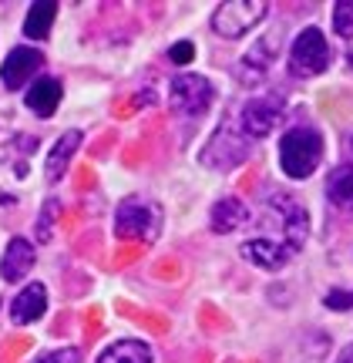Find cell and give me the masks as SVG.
<instances>
[{"instance_id":"1","label":"cell","mask_w":353,"mask_h":363,"mask_svg":"<svg viewBox=\"0 0 353 363\" xmlns=\"http://www.w3.org/2000/svg\"><path fill=\"white\" fill-rule=\"evenodd\" d=\"M320 158H323V138H320V131L306 128H289L283 135V142H279V165L286 172L289 179H310L320 165Z\"/></svg>"},{"instance_id":"2","label":"cell","mask_w":353,"mask_h":363,"mask_svg":"<svg viewBox=\"0 0 353 363\" xmlns=\"http://www.w3.org/2000/svg\"><path fill=\"white\" fill-rule=\"evenodd\" d=\"M162 233V206L142 195H131L115 208V235L118 239H142L152 242Z\"/></svg>"},{"instance_id":"3","label":"cell","mask_w":353,"mask_h":363,"mask_svg":"<svg viewBox=\"0 0 353 363\" xmlns=\"http://www.w3.org/2000/svg\"><path fill=\"white\" fill-rule=\"evenodd\" d=\"M249 152H252V142L239 131V125H223V128L209 138V145L202 148L198 162H202L206 169L229 172V169H235V165H242L249 158Z\"/></svg>"},{"instance_id":"4","label":"cell","mask_w":353,"mask_h":363,"mask_svg":"<svg viewBox=\"0 0 353 363\" xmlns=\"http://www.w3.org/2000/svg\"><path fill=\"white\" fill-rule=\"evenodd\" d=\"M215 101V88L202 74H175L169 84V108L182 118L206 115Z\"/></svg>"},{"instance_id":"5","label":"cell","mask_w":353,"mask_h":363,"mask_svg":"<svg viewBox=\"0 0 353 363\" xmlns=\"http://www.w3.org/2000/svg\"><path fill=\"white\" fill-rule=\"evenodd\" d=\"M330 67V44L320 27H306L300 38L293 40L289 51V74L293 78H316Z\"/></svg>"},{"instance_id":"6","label":"cell","mask_w":353,"mask_h":363,"mask_svg":"<svg viewBox=\"0 0 353 363\" xmlns=\"http://www.w3.org/2000/svg\"><path fill=\"white\" fill-rule=\"evenodd\" d=\"M269 13V4L266 0H229V4H219L215 13H212V30L223 34V38H242L252 27L266 21Z\"/></svg>"},{"instance_id":"7","label":"cell","mask_w":353,"mask_h":363,"mask_svg":"<svg viewBox=\"0 0 353 363\" xmlns=\"http://www.w3.org/2000/svg\"><path fill=\"white\" fill-rule=\"evenodd\" d=\"M279 118H283V94H262V98H252V101L242 104L235 125L249 142H256V138H266L279 125Z\"/></svg>"},{"instance_id":"8","label":"cell","mask_w":353,"mask_h":363,"mask_svg":"<svg viewBox=\"0 0 353 363\" xmlns=\"http://www.w3.org/2000/svg\"><path fill=\"white\" fill-rule=\"evenodd\" d=\"M242 259L252 262V266H259V269H283L293 256H296V249L289 246V242H279V239H266V235H252L246 239L242 246Z\"/></svg>"},{"instance_id":"9","label":"cell","mask_w":353,"mask_h":363,"mask_svg":"<svg viewBox=\"0 0 353 363\" xmlns=\"http://www.w3.org/2000/svg\"><path fill=\"white\" fill-rule=\"evenodd\" d=\"M40 65H44V54H40L38 48H27V44L13 48V51L7 54L4 67H0V81H4V88H7V91H21L27 81L40 71Z\"/></svg>"},{"instance_id":"10","label":"cell","mask_w":353,"mask_h":363,"mask_svg":"<svg viewBox=\"0 0 353 363\" xmlns=\"http://www.w3.org/2000/svg\"><path fill=\"white\" fill-rule=\"evenodd\" d=\"M34 246L27 242V239H11L7 242V252H4V259H0V279L4 283H21L27 272L34 269Z\"/></svg>"},{"instance_id":"11","label":"cell","mask_w":353,"mask_h":363,"mask_svg":"<svg viewBox=\"0 0 353 363\" xmlns=\"http://www.w3.org/2000/svg\"><path fill=\"white\" fill-rule=\"evenodd\" d=\"M44 310H47V289L40 283H27L11 303V320L17 326H27L34 320H40Z\"/></svg>"},{"instance_id":"12","label":"cell","mask_w":353,"mask_h":363,"mask_svg":"<svg viewBox=\"0 0 353 363\" xmlns=\"http://www.w3.org/2000/svg\"><path fill=\"white\" fill-rule=\"evenodd\" d=\"M249 222V206L242 202V199H235V195H225V199H219L215 206H212L209 212V225L212 233H232V229H239V225H246Z\"/></svg>"},{"instance_id":"13","label":"cell","mask_w":353,"mask_h":363,"mask_svg":"<svg viewBox=\"0 0 353 363\" xmlns=\"http://www.w3.org/2000/svg\"><path fill=\"white\" fill-rule=\"evenodd\" d=\"M61 81L57 78H38L24 94V104L34 111L38 118H51L57 111V104H61Z\"/></svg>"},{"instance_id":"14","label":"cell","mask_w":353,"mask_h":363,"mask_svg":"<svg viewBox=\"0 0 353 363\" xmlns=\"http://www.w3.org/2000/svg\"><path fill=\"white\" fill-rule=\"evenodd\" d=\"M78 145H81V131L78 128H71L65 131L57 142H54L51 148V155H47V165H44V172H47V182H61V175L67 172V162H71V155L78 152Z\"/></svg>"},{"instance_id":"15","label":"cell","mask_w":353,"mask_h":363,"mask_svg":"<svg viewBox=\"0 0 353 363\" xmlns=\"http://www.w3.org/2000/svg\"><path fill=\"white\" fill-rule=\"evenodd\" d=\"M273 54H276V38L259 40V44H256V48H252V51L239 61V81H242V84H256V81L269 71Z\"/></svg>"},{"instance_id":"16","label":"cell","mask_w":353,"mask_h":363,"mask_svg":"<svg viewBox=\"0 0 353 363\" xmlns=\"http://www.w3.org/2000/svg\"><path fill=\"white\" fill-rule=\"evenodd\" d=\"M98 363H152V347L142 340H118L98 357Z\"/></svg>"},{"instance_id":"17","label":"cell","mask_w":353,"mask_h":363,"mask_svg":"<svg viewBox=\"0 0 353 363\" xmlns=\"http://www.w3.org/2000/svg\"><path fill=\"white\" fill-rule=\"evenodd\" d=\"M54 17H57V4H54V0H44V4H30V11H27V21H24V38L44 40L47 34H51Z\"/></svg>"},{"instance_id":"18","label":"cell","mask_w":353,"mask_h":363,"mask_svg":"<svg viewBox=\"0 0 353 363\" xmlns=\"http://www.w3.org/2000/svg\"><path fill=\"white\" fill-rule=\"evenodd\" d=\"M327 199L343 212H353V165H340L327 179Z\"/></svg>"},{"instance_id":"19","label":"cell","mask_w":353,"mask_h":363,"mask_svg":"<svg viewBox=\"0 0 353 363\" xmlns=\"http://www.w3.org/2000/svg\"><path fill=\"white\" fill-rule=\"evenodd\" d=\"M57 212H61V202H57V199H47L44 208H40V219H38V242H51Z\"/></svg>"},{"instance_id":"20","label":"cell","mask_w":353,"mask_h":363,"mask_svg":"<svg viewBox=\"0 0 353 363\" xmlns=\"http://www.w3.org/2000/svg\"><path fill=\"white\" fill-rule=\"evenodd\" d=\"M333 30L340 38H353V4H337L333 7Z\"/></svg>"},{"instance_id":"21","label":"cell","mask_w":353,"mask_h":363,"mask_svg":"<svg viewBox=\"0 0 353 363\" xmlns=\"http://www.w3.org/2000/svg\"><path fill=\"white\" fill-rule=\"evenodd\" d=\"M34 363H81V350L78 347H61V350L40 353Z\"/></svg>"},{"instance_id":"22","label":"cell","mask_w":353,"mask_h":363,"mask_svg":"<svg viewBox=\"0 0 353 363\" xmlns=\"http://www.w3.org/2000/svg\"><path fill=\"white\" fill-rule=\"evenodd\" d=\"M327 306H330V310H337V313L353 310V289H350V293H347V289H330V293H327Z\"/></svg>"},{"instance_id":"23","label":"cell","mask_w":353,"mask_h":363,"mask_svg":"<svg viewBox=\"0 0 353 363\" xmlns=\"http://www.w3.org/2000/svg\"><path fill=\"white\" fill-rule=\"evenodd\" d=\"M169 57H172V65H189V61L196 57V44L182 40V44H175V48L169 51Z\"/></svg>"},{"instance_id":"24","label":"cell","mask_w":353,"mask_h":363,"mask_svg":"<svg viewBox=\"0 0 353 363\" xmlns=\"http://www.w3.org/2000/svg\"><path fill=\"white\" fill-rule=\"evenodd\" d=\"M337 363H353V343H350V347H347V350L340 353V360H337Z\"/></svg>"},{"instance_id":"25","label":"cell","mask_w":353,"mask_h":363,"mask_svg":"<svg viewBox=\"0 0 353 363\" xmlns=\"http://www.w3.org/2000/svg\"><path fill=\"white\" fill-rule=\"evenodd\" d=\"M350 152H353V135H350Z\"/></svg>"},{"instance_id":"26","label":"cell","mask_w":353,"mask_h":363,"mask_svg":"<svg viewBox=\"0 0 353 363\" xmlns=\"http://www.w3.org/2000/svg\"><path fill=\"white\" fill-rule=\"evenodd\" d=\"M350 61H353V57H350Z\"/></svg>"}]
</instances>
